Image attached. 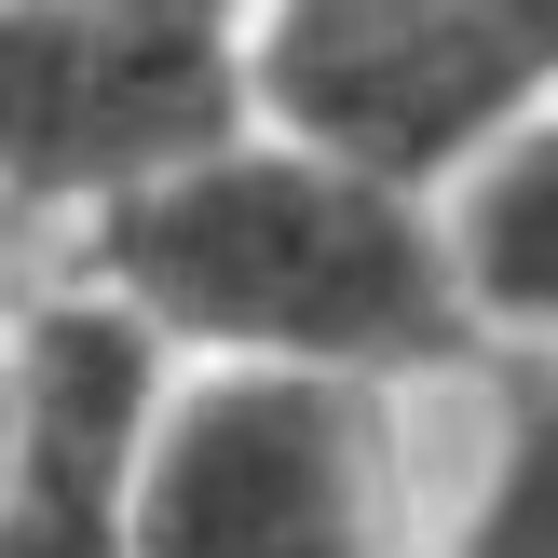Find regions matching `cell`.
I'll return each instance as SVG.
<instances>
[{
	"instance_id": "2",
	"label": "cell",
	"mask_w": 558,
	"mask_h": 558,
	"mask_svg": "<svg viewBox=\"0 0 558 558\" xmlns=\"http://www.w3.org/2000/svg\"><path fill=\"white\" fill-rule=\"evenodd\" d=\"M218 136H245L232 0H0V218H109Z\"/></svg>"
},
{
	"instance_id": "6",
	"label": "cell",
	"mask_w": 558,
	"mask_h": 558,
	"mask_svg": "<svg viewBox=\"0 0 558 558\" xmlns=\"http://www.w3.org/2000/svg\"><path fill=\"white\" fill-rule=\"evenodd\" d=\"M450 272H463V314L558 327V109L477 163V191L450 218Z\"/></svg>"
},
{
	"instance_id": "7",
	"label": "cell",
	"mask_w": 558,
	"mask_h": 558,
	"mask_svg": "<svg viewBox=\"0 0 558 558\" xmlns=\"http://www.w3.org/2000/svg\"><path fill=\"white\" fill-rule=\"evenodd\" d=\"M477 558H558V381L505 423V463H490V505H477Z\"/></svg>"
},
{
	"instance_id": "4",
	"label": "cell",
	"mask_w": 558,
	"mask_h": 558,
	"mask_svg": "<svg viewBox=\"0 0 558 558\" xmlns=\"http://www.w3.org/2000/svg\"><path fill=\"white\" fill-rule=\"evenodd\" d=\"M396 477L341 368H205L136 463V558H381Z\"/></svg>"
},
{
	"instance_id": "5",
	"label": "cell",
	"mask_w": 558,
	"mask_h": 558,
	"mask_svg": "<svg viewBox=\"0 0 558 558\" xmlns=\"http://www.w3.org/2000/svg\"><path fill=\"white\" fill-rule=\"evenodd\" d=\"M163 327L136 300L41 287L14 314V477H0V558H136V463L163 423Z\"/></svg>"
},
{
	"instance_id": "3",
	"label": "cell",
	"mask_w": 558,
	"mask_h": 558,
	"mask_svg": "<svg viewBox=\"0 0 558 558\" xmlns=\"http://www.w3.org/2000/svg\"><path fill=\"white\" fill-rule=\"evenodd\" d=\"M558 82V0H272L245 27V109L354 178H436L518 136Z\"/></svg>"
},
{
	"instance_id": "1",
	"label": "cell",
	"mask_w": 558,
	"mask_h": 558,
	"mask_svg": "<svg viewBox=\"0 0 558 558\" xmlns=\"http://www.w3.org/2000/svg\"><path fill=\"white\" fill-rule=\"evenodd\" d=\"M82 272L232 368H423L463 341L450 232H423L396 178H354L300 136H218L123 191Z\"/></svg>"
},
{
	"instance_id": "8",
	"label": "cell",
	"mask_w": 558,
	"mask_h": 558,
	"mask_svg": "<svg viewBox=\"0 0 558 558\" xmlns=\"http://www.w3.org/2000/svg\"><path fill=\"white\" fill-rule=\"evenodd\" d=\"M0 477H14V314H0Z\"/></svg>"
}]
</instances>
